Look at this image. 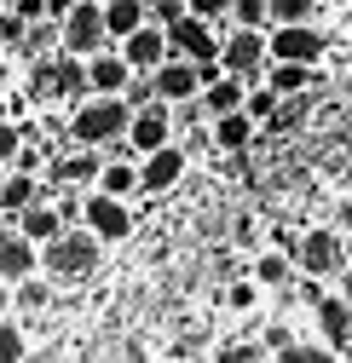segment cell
<instances>
[{
	"label": "cell",
	"mask_w": 352,
	"mask_h": 363,
	"mask_svg": "<svg viewBox=\"0 0 352 363\" xmlns=\"http://www.w3.org/2000/svg\"><path fill=\"white\" fill-rule=\"evenodd\" d=\"M127 121H133V104H127L121 93H93V99H81L70 133H75L81 145H110V139L127 133Z\"/></svg>",
	"instance_id": "1"
},
{
	"label": "cell",
	"mask_w": 352,
	"mask_h": 363,
	"mask_svg": "<svg viewBox=\"0 0 352 363\" xmlns=\"http://www.w3.org/2000/svg\"><path fill=\"white\" fill-rule=\"evenodd\" d=\"M40 265H47L58 283L93 277V265H99V237H93V231H58L53 242H40Z\"/></svg>",
	"instance_id": "2"
},
{
	"label": "cell",
	"mask_w": 352,
	"mask_h": 363,
	"mask_svg": "<svg viewBox=\"0 0 352 363\" xmlns=\"http://www.w3.org/2000/svg\"><path fill=\"white\" fill-rule=\"evenodd\" d=\"M104 40H110V29H104V6H93V0H75V6L58 18V52L93 58V52H104Z\"/></svg>",
	"instance_id": "3"
},
{
	"label": "cell",
	"mask_w": 352,
	"mask_h": 363,
	"mask_svg": "<svg viewBox=\"0 0 352 363\" xmlns=\"http://www.w3.org/2000/svg\"><path fill=\"white\" fill-rule=\"evenodd\" d=\"M150 86H156V99L185 104V99H202V69H197V58H185V52H167V58L150 69Z\"/></svg>",
	"instance_id": "4"
},
{
	"label": "cell",
	"mask_w": 352,
	"mask_h": 363,
	"mask_svg": "<svg viewBox=\"0 0 352 363\" xmlns=\"http://www.w3.org/2000/svg\"><path fill=\"white\" fill-rule=\"evenodd\" d=\"M266 52L289 58V64H318L324 58V35L312 29V18L306 23H277V29H266Z\"/></svg>",
	"instance_id": "5"
},
{
	"label": "cell",
	"mask_w": 352,
	"mask_h": 363,
	"mask_svg": "<svg viewBox=\"0 0 352 363\" xmlns=\"http://www.w3.org/2000/svg\"><path fill=\"white\" fill-rule=\"evenodd\" d=\"M81 225H87V231H93L99 242H121L127 231H133V213H127V196H110V191L87 196V208H81Z\"/></svg>",
	"instance_id": "6"
},
{
	"label": "cell",
	"mask_w": 352,
	"mask_h": 363,
	"mask_svg": "<svg viewBox=\"0 0 352 363\" xmlns=\"http://www.w3.org/2000/svg\"><path fill=\"white\" fill-rule=\"evenodd\" d=\"M127 145H133L139 156L173 145V110H167V99H150V104L133 110V121H127Z\"/></svg>",
	"instance_id": "7"
},
{
	"label": "cell",
	"mask_w": 352,
	"mask_h": 363,
	"mask_svg": "<svg viewBox=\"0 0 352 363\" xmlns=\"http://www.w3.org/2000/svg\"><path fill=\"white\" fill-rule=\"evenodd\" d=\"M219 64H226L231 75H254L260 64H266V29H254V23H237L226 40H219Z\"/></svg>",
	"instance_id": "8"
},
{
	"label": "cell",
	"mask_w": 352,
	"mask_h": 363,
	"mask_svg": "<svg viewBox=\"0 0 352 363\" xmlns=\"http://www.w3.org/2000/svg\"><path fill=\"white\" fill-rule=\"evenodd\" d=\"M167 40H173V52H185V58H197V64H208V58H219V23H208V18H197V12H185L180 23H167Z\"/></svg>",
	"instance_id": "9"
},
{
	"label": "cell",
	"mask_w": 352,
	"mask_h": 363,
	"mask_svg": "<svg viewBox=\"0 0 352 363\" xmlns=\"http://www.w3.org/2000/svg\"><path fill=\"white\" fill-rule=\"evenodd\" d=\"M167 52H173V40H167V29H162V23H150V18H145L133 35H121V58L133 64L139 75H150V69H156Z\"/></svg>",
	"instance_id": "10"
},
{
	"label": "cell",
	"mask_w": 352,
	"mask_h": 363,
	"mask_svg": "<svg viewBox=\"0 0 352 363\" xmlns=\"http://www.w3.org/2000/svg\"><path fill=\"white\" fill-rule=\"evenodd\" d=\"M35 93L53 99V93H87V64L75 52H64L58 64H40L35 69Z\"/></svg>",
	"instance_id": "11"
},
{
	"label": "cell",
	"mask_w": 352,
	"mask_h": 363,
	"mask_svg": "<svg viewBox=\"0 0 352 363\" xmlns=\"http://www.w3.org/2000/svg\"><path fill=\"white\" fill-rule=\"evenodd\" d=\"M35 265H40V259H35V242L18 231V225H12V231L0 225V283H23Z\"/></svg>",
	"instance_id": "12"
},
{
	"label": "cell",
	"mask_w": 352,
	"mask_h": 363,
	"mask_svg": "<svg viewBox=\"0 0 352 363\" xmlns=\"http://www.w3.org/2000/svg\"><path fill=\"white\" fill-rule=\"evenodd\" d=\"M300 271H306V277H329V271H341V237L335 231H306L300 237Z\"/></svg>",
	"instance_id": "13"
},
{
	"label": "cell",
	"mask_w": 352,
	"mask_h": 363,
	"mask_svg": "<svg viewBox=\"0 0 352 363\" xmlns=\"http://www.w3.org/2000/svg\"><path fill=\"white\" fill-rule=\"evenodd\" d=\"M180 173H185V150H173V145L145 150V162H139L145 191H173V185H180Z\"/></svg>",
	"instance_id": "14"
},
{
	"label": "cell",
	"mask_w": 352,
	"mask_h": 363,
	"mask_svg": "<svg viewBox=\"0 0 352 363\" xmlns=\"http://www.w3.org/2000/svg\"><path fill=\"white\" fill-rule=\"evenodd\" d=\"M127 75H133V64L121 52H93L87 58V86L93 93H127Z\"/></svg>",
	"instance_id": "15"
},
{
	"label": "cell",
	"mask_w": 352,
	"mask_h": 363,
	"mask_svg": "<svg viewBox=\"0 0 352 363\" xmlns=\"http://www.w3.org/2000/svg\"><path fill=\"white\" fill-rule=\"evenodd\" d=\"M254 116L248 110H226V116H214V150H248V139H254Z\"/></svg>",
	"instance_id": "16"
},
{
	"label": "cell",
	"mask_w": 352,
	"mask_h": 363,
	"mask_svg": "<svg viewBox=\"0 0 352 363\" xmlns=\"http://www.w3.org/2000/svg\"><path fill=\"white\" fill-rule=\"evenodd\" d=\"M243 99H248V86H243V75H214L208 86H202V104H208V116H226V110H243Z\"/></svg>",
	"instance_id": "17"
},
{
	"label": "cell",
	"mask_w": 352,
	"mask_h": 363,
	"mask_svg": "<svg viewBox=\"0 0 352 363\" xmlns=\"http://www.w3.org/2000/svg\"><path fill=\"white\" fill-rule=\"evenodd\" d=\"M318 323H324V340L335 346V352H346L352 346V306L335 294V300H318Z\"/></svg>",
	"instance_id": "18"
},
{
	"label": "cell",
	"mask_w": 352,
	"mask_h": 363,
	"mask_svg": "<svg viewBox=\"0 0 352 363\" xmlns=\"http://www.w3.org/2000/svg\"><path fill=\"white\" fill-rule=\"evenodd\" d=\"M12 225L29 237V242H53L58 231H64V213H53V208H40V202H29L23 213H12Z\"/></svg>",
	"instance_id": "19"
},
{
	"label": "cell",
	"mask_w": 352,
	"mask_h": 363,
	"mask_svg": "<svg viewBox=\"0 0 352 363\" xmlns=\"http://www.w3.org/2000/svg\"><path fill=\"white\" fill-rule=\"evenodd\" d=\"M145 18H150V12H145V0H104V29H110V40L133 35Z\"/></svg>",
	"instance_id": "20"
},
{
	"label": "cell",
	"mask_w": 352,
	"mask_h": 363,
	"mask_svg": "<svg viewBox=\"0 0 352 363\" xmlns=\"http://www.w3.org/2000/svg\"><path fill=\"white\" fill-rule=\"evenodd\" d=\"M318 75H312V64H289V58H272V86H277V99H295V93H306Z\"/></svg>",
	"instance_id": "21"
},
{
	"label": "cell",
	"mask_w": 352,
	"mask_h": 363,
	"mask_svg": "<svg viewBox=\"0 0 352 363\" xmlns=\"http://www.w3.org/2000/svg\"><path fill=\"white\" fill-rule=\"evenodd\" d=\"M99 191L133 196V191H145V179H139V167H127V162H104V167H99Z\"/></svg>",
	"instance_id": "22"
},
{
	"label": "cell",
	"mask_w": 352,
	"mask_h": 363,
	"mask_svg": "<svg viewBox=\"0 0 352 363\" xmlns=\"http://www.w3.org/2000/svg\"><path fill=\"white\" fill-rule=\"evenodd\" d=\"M99 167H104L99 150L81 145V156H64V162H58V179H64V185H87V179H99Z\"/></svg>",
	"instance_id": "23"
},
{
	"label": "cell",
	"mask_w": 352,
	"mask_h": 363,
	"mask_svg": "<svg viewBox=\"0 0 352 363\" xmlns=\"http://www.w3.org/2000/svg\"><path fill=\"white\" fill-rule=\"evenodd\" d=\"M35 202V173H6V185H0V213H23Z\"/></svg>",
	"instance_id": "24"
},
{
	"label": "cell",
	"mask_w": 352,
	"mask_h": 363,
	"mask_svg": "<svg viewBox=\"0 0 352 363\" xmlns=\"http://www.w3.org/2000/svg\"><path fill=\"white\" fill-rule=\"evenodd\" d=\"M254 283H266V289L289 283V259H283V254H260V259H254Z\"/></svg>",
	"instance_id": "25"
},
{
	"label": "cell",
	"mask_w": 352,
	"mask_h": 363,
	"mask_svg": "<svg viewBox=\"0 0 352 363\" xmlns=\"http://www.w3.org/2000/svg\"><path fill=\"white\" fill-rule=\"evenodd\" d=\"M243 110H248L254 121H272V116H277V86H272V81H266V86H254V93L243 99Z\"/></svg>",
	"instance_id": "26"
},
{
	"label": "cell",
	"mask_w": 352,
	"mask_h": 363,
	"mask_svg": "<svg viewBox=\"0 0 352 363\" xmlns=\"http://www.w3.org/2000/svg\"><path fill=\"white\" fill-rule=\"evenodd\" d=\"M231 18H237V23H254V29H266V23H272V0H231Z\"/></svg>",
	"instance_id": "27"
},
{
	"label": "cell",
	"mask_w": 352,
	"mask_h": 363,
	"mask_svg": "<svg viewBox=\"0 0 352 363\" xmlns=\"http://www.w3.org/2000/svg\"><path fill=\"white\" fill-rule=\"evenodd\" d=\"M318 12V0H272V23H306Z\"/></svg>",
	"instance_id": "28"
},
{
	"label": "cell",
	"mask_w": 352,
	"mask_h": 363,
	"mask_svg": "<svg viewBox=\"0 0 352 363\" xmlns=\"http://www.w3.org/2000/svg\"><path fill=\"white\" fill-rule=\"evenodd\" d=\"M145 12H150V23L167 29V23H180V18L191 12V0H145Z\"/></svg>",
	"instance_id": "29"
},
{
	"label": "cell",
	"mask_w": 352,
	"mask_h": 363,
	"mask_svg": "<svg viewBox=\"0 0 352 363\" xmlns=\"http://www.w3.org/2000/svg\"><path fill=\"white\" fill-rule=\"evenodd\" d=\"M47 300H53V289H47V283H35V271H29L23 289H18V306H23V311H40Z\"/></svg>",
	"instance_id": "30"
},
{
	"label": "cell",
	"mask_w": 352,
	"mask_h": 363,
	"mask_svg": "<svg viewBox=\"0 0 352 363\" xmlns=\"http://www.w3.org/2000/svg\"><path fill=\"white\" fill-rule=\"evenodd\" d=\"M18 150H23V127L0 121V167H6V162H18Z\"/></svg>",
	"instance_id": "31"
},
{
	"label": "cell",
	"mask_w": 352,
	"mask_h": 363,
	"mask_svg": "<svg viewBox=\"0 0 352 363\" xmlns=\"http://www.w3.org/2000/svg\"><path fill=\"white\" fill-rule=\"evenodd\" d=\"M12 357H23V335L12 323H0V363H12Z\"/></svg>",
	"instance_id": "32"
},
{
	"label": "cell",
	"mask_w": 352,
	"mask_h": 363,
	"mask_svg": "<svg viewBox=\"0 0 352 363\" xmlns=\"http://www.w3.org/2000/svg\"><path fill=\"white\" fill-rule=\"evenodd\" d=\"M191 12H197V18H208V23H219V18L231 12V0H191Z\"/></svg>",
	"instance_id": "33"
},
{
	"label": "cell",
	"mask_w": 352,
	"mask_h": 363,
	"mask_svg": "<svg viewBox=\"0 0 352 363\" xmlns=\"http://www.w3.org/2000/svg\"><path fill=\"white\" fill-rule=\"evenodd\" d=\"M150 99H156V86H150V81H133V75H127V104L139 110V104H150Z\"/></svg>",
	"instance_id": "34"
},
{
	"label": "cell",
	"mask_w": 352,
	"mask_h": 363,
	"mask_svg": "<svg viewBox=\"0 0 352 363\" xmlns=\"http://www.w3.org/2000/svg\"><path fill=\"white\" fill-rule=\"evenodd\" d=\"M12 6H18L23 23H40V18H47V0H12Z\"/></svg>",
	"instance_id": "35"
},
{
	"label": "cell",
	"mask_w": 352,
	"mask_h": 363,
	"mask_svg": "<svg viewBox=\"0 0 352 363\" xmlns=\"http://www.w3.org/2000/svg\"><path fill=\"white\" fill-rule=\"evenodd\" d=\"M18 35H29V23L12 12V18H0V40H18Z\"/></svg>",
	"instance_id": "36"
},
{
	"label": "cell",
	"mask_w": 352,
	"mask_h": 363,
	"mask_svg": "<svg viewBox=\"0 0 352 363\" xmlns=\"http://www.w3.org/2000/svg\"><path fill=\"white\" fill-rule=\"evenodd\" d=\"M341 300L352 306V265H341Z\"/></svg>",
	"instance_id": "37"
},
{
	"label": "cell",
	"mask_w": 352,
	"mask_h": 363,
	"mask_svg": "<svg viewBox=\"0 0 352 363\" xmlns=\"http://www.w3.org/2000/svg\"><path fill=\"white\" fill-rule=\"evenodd\" d=\"M70 6H75V0H47V18H64Z\"/></svg>",
	"instance_id": "38"
},
{
	"label": "cell",
	"mask_w": 352,
	"mask_h": 363,
	"mask_svg": "<svg viewBox=\"0 0 352 363\" xmlns=\"http://www.w3.org/2000/svg\"><path fill=\"white\" fill-rule=\"evenodd\" d=\"M6 306H12V294H6V289H0V317H6Z\"/></svg>",
	"instance_id": "39"
},
{
	"label": "cell",
	"mask_w": 352,
	"mask_h": 363,
	"mask_svg": "<svg viewBox=\"0 0 352 363\" xmlns=\"http://www.w3.org/2000/svg\"><path fill=\"white\" fill-rule=\"evenodd\" d=\"M0 185H6V167H0Z\"/></svg>",
	"instance_id": "40"
}]
</instances>
